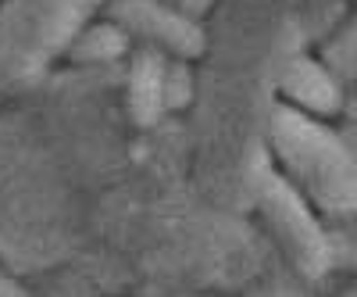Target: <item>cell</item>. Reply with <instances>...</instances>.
Instances as JSON below:
<instances>
[{
  "instance_id": "obj_1",
  "label": "cell",
  "mask_w": 357,
  "mask_h": 297,
  "mask_svg": "<svg viewBox=\"0 0 357 297\" xmlns=\"http://www.w3.org/2000/svg\"><path fill=\"white\" fill-rule=\"evenodd\" d=\"M275 136L289 165L314 187L325 204L357 208V161L333 133L311 126L307 118L293 111H279Z\"/></svg>"
},
{
  "instance_id": "obj_2",
  "label": "cell",
  "mask_w": 357,
  "mask_h": 297,
  "mask_svg": "<svg viewBox=\"0 0 357 297\" xmlns=\"http://www.w3.org/2000/svg\"><path fill=\"white\" fill-rule=\"evenodd\" d=\"M264 208L272 212V219L279 222V229L286 233V240L293 244L296 258L307 273H321L325 261H329V247H325V236L314 226V219L304 212V204L293 197V190L275 180L272 172H264Z\"/></svg>"
},
{
  "instance_id": "obj_4",
  "label": "cell",
  "mask_w": 357,
  "mask_h": 297,
  "mask_svg": "<svg viewBox=\"0 0 357 297\" xmlns=\"http://www.w3.org/2000/svg\"><path fill=\"white\" fill-rule=\"evenodd\" d=\"M286 90L293 94V101H301L307 108H321L329 111L336 104V86L329 82V75H325L318 65L311 61H296L286 75Z\"/></svg>"
},
{
  "instance_id": "obj_6",
  "label": "cell",
  "mask_w": 357,
  "mask_h": 297,
  "mask_svg": "<svg viewBox=\"0 0 357 297\" xmlns=\"http://www.w3.org/2000/svg\"><path fill=\"white\" fill-rule=\"evenodd\" d=\"M89 47H97V54H114L118 50V36L114 33H93V40H89Z\"/></svg>"
},
{
  "instance_id": "obj_3",
  "label": "cell",
  "mask_w": 357,
  "mask_h": 297,
  "mask_svg": "<svg viewBox=\"0 0 357 297\" xmlns=\"http://www.w3.org/2000/svg\"><path fill=\"white\" fill-rule=\"evenodd\" d=\"M126 15L143 29V33H154V36L168 40V43L178 47V50H197V47H200V33H197L193 25L178 22L175 15H168V11H161V8H154V4H146V0H129Z\"/></svg>"
},
{
  "instance_id": "obj_5",
  "label": "cell",
  "mask_w": 357,
  "mask_h": 297,
  "mask_svg": "<svg viewBox=\"0 0 357 297\" xmlns=\"http://www.w3.org/2000/svg\"><path fill=\"white\" fill-rule=\"evenodd\" d=\"M161 61L158 57H143L132 72V108L139 115V122H154V115L161 108Z\"/></svg>"
},
{
  "instance_id": "obj_7",
  "label": "cell",
  "mask_w": 357,
  "mask_h": 297,
  "mask_svg": "<svg viewBox=\"0 0 357 297\" xmlns=\"http://www.w3.org/2000/svg\"><path fill=\"white\" fill-rule=\"evenodd\" d=\"M0 297H22V294H18V290L8 283V280H0Z\"/></svg>"
}]
</instances>
